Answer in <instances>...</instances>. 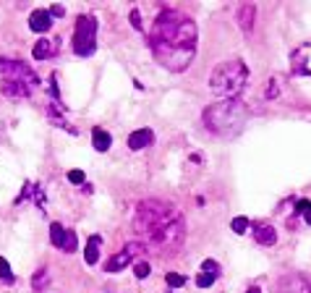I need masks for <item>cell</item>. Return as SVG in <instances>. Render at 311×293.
<instances>
[{
  "label": "cell",
  "mask_w": 311,
  "mask_h": 293,
  "mask_svg": "<svg viewBox=\"0 0 311 293\" xmlns=\"http://www.w3.org/2000/svg\"><path fill=\"white\" fill-rule=\"evenodd\" d=\"M199 32L196 24L180 11H162L149 34V48L154 58L168 71H186L196 55Z\"/></svg>",
  "instance_id": "1"
},
{
  "label": "cell",
  "mask_w": 311,
  "mask_h": 293,
  "mask_svg": "<svg viewBox=\"0 0 311 293\" xmlns=\"http://www.w3.org/2000/svg\"><path fill=\"white\" fill-rule=\"evenodd\" d=\"M136 231L141 233L146 249H157L160 254H176L186 238V223L178 207L162 199H146L139 204L133 217Z\"/></svg>",
  "instance_id": "2"
},
{
  "label": "cell",
  "mask_w": 311,
  "mask_h": 293,
  "mask_svg": "<svg viewBox=\"0 0 311 293\" xmlns=\"http://www.w3.org/2000/svg\"><path fill=\"white\" fill-rule=\"evenodd\" d=\"M246 81H249V68L243 66V60H225L212 71V76H209V89H212L220 99H235L243 92Z\"/></svg>",
  "instance_id": "3"
},
{
  "label": "cell",
  "mask_w": 311,
  "mask_h": 293,
  "mask_svg": "<svg viewBox=\"0 0 311 293\" xmlns=\"http://www.w3.org/2000/svg\"><path fill=\"white\" fill-rule=\"evenodd\" d=\"M204 123L215 134H233L246 123V107L238 99H220L204 110Z\"/></svg>",
  "instance_id": "4"
},
{
  "label": "cell",
  "mask_w": 311,
  "mask_h": 293,
  "mask_svg": "<svg viewBox=\"0 0 311 293\" xmlns=\"http://www.w3.org/2000/svg\"><path fill=\"white\" fill-rule=\"evenodd\" d=\"M97 50V21L94 16H79L73 29V52L81 58H89Z\"/></svg>",
  "instance_id": "5"
},
{
  "label": "cell",
  "mask_w": 311,
  "mask_h": 293,
  "mask_svg": "<svg viewBox=\"0 0 311 293\" xmlns=\"http://www.w3.org/2000/svg\"><path fill=\"white\" fill-rule=\"evenodd\" d=\"M0 76H3V81H21V84H29L32 89L40 84L37 73L26 66V63H21V60H5V58H0Z\"/></svg>",
  "instance_id": "6"
},
{
  "label": "cell",
  "mask_w": 311,
  "mask_h": 293,
  "mask_svg": "<svg viewBox=\"0 0 311 293\" xmlns=\"http://www.w3.org/2000/svg\"><path fill=\"white\" fill-rule=\"evenodd\" d=\"M277 293H311V288L301 275H285L277 280Z\"/></svg>",
  "instance_id": "7"
},
{
  "label": "cell",
  "mask_w": 311,
  "mask_h": 293,
  "mask_svg": "<svg viewBox=\"0 0 311 293\" xmlns=\"http://www.w3.org/2000/svg\"><path fill=\"white\" fill-rule=\"evenodd\" d=\"M152 142H154V131H152V128H139V131L128 134V149H133V152L149 146Z\"/></svg>",
  "instance_id": "8"
},
{
  "label": "cell",
  "mask_w": 311,
  "mask_h": 293,
  "mask_svg": "<svg viewBox=\"0 0 311 293\" xmlns=\"http://www.w3.org/2000/svg\"><path fill=\"white\" fill-rule=\"evenodd\" d=\"M52 26V13L50 11H44V8H37V11H32V16H29V29L32 32H47Z\"/></svg>",
  "instance_id": "9"
},
{
  "label": "cell",
  "mask_w": 311,
  "mask_h": 293,
  "mask_svg": "<svg viewBox=\"0 0 311 293\" xmlns=\"http://www.w3.org/2000/svg\"><path fill=\"white\" fill-rule=\"evenodd\" d=\"M0 92H3L5 97L24 99V97L32 95V87L29 84H21V81H3V84H0Z\"/></svg>",
  "instance_id": "10"
},
{
  "label": "cell",
  "mask_w": 311,
  "mask_h": 293,
  "mask_svg": "<svg viewBox=\"0 0 311 293\" xmlns=\"http://www.w3.org/2000/svg\"><path fill=\"white\" fill-rule=\"evenodd\" d=\"M131 259H133V256L128 254V251H118L115 256H110V259L105 262V272H110V275L121 272V270H126L128 264H131Z\"/></svg>",
  "instance_id": "11"
},
{
  "label": "cell",
  "mask_w": 311,
  "mask_h": 293,
  "mask_svg": "<svg viewBox=\"0 0 311 293\" xmlns=\"http://www.w3.org/2000/svg\"><path fill=\"white\" fill-rule=\"evenodd\" d=\"M99 244H102V238L99 236H91L89 241H87V251H84V262L89 264H97L99 262Z\"/></svg>",
  "instance_id": "12"
},
{
  "label": "cell",
  "mask_w": 311,
  "mask_h": 293,
  "mask_svg": "<svg viewBox=\"0 0 311 293\" xmlns=\"http://www.w3.org/2000/svg\"><path fill=\"white\" fill-rule=\"evenodd\" d=\"M256 244L262 246H272L274 241H277V231H274L272 225H256Z\"/></svg>",
  "instance_id": "13"
},
{
  "label": "cell",
  "mask_w": 311,
  "mask_h": 293,
  "mask_svg": "<svg viewBox=\"0 0 311 293\" xmlns=\"http://www.w3.org/2000/svg\"><path fill=\"white\" fill-rule=\"evenodd\" d=\"M32 55H34L37 60L50 58V55H55V42H50V40H37V42H34V50H32Z\"/></svg>",
  "instance_id": "14"
},
{
  "label": "cell",
  "mask_w": 311,
  "mask_h": 293,
  "mask_svg": "<svg viewBox=\"0 0 311 293\" xmlns=\"http://www.w3.org/2000/svg\"><path fill=\"white\" fill-rule=\"evenodd\" d=\"M254 16H256V8L254 5H243L238 11V24H241L243 32H251L254 29Z\"/></svg>",
  "instance_id": "15"
},
{
  "label": "cell",
  "mask_w": 311,
  "mask_h": 293,
  "mask_svg": "<svg viewBox=\"0 0 311 293\" xmlns=\"http://www.w3.org/2000/svg\"><path fill=\"white\" fill-rule=\"evenodd\" d=\"M110 144H113V136H110L105 128H94V149L97 152H107Z\"/></svg>",
  "instance_id": "16"
},
{
  "label": "cell",
  "mask_w": 311,
  "mask_h": 293,
  "mask_svg": "<svg viewBox=\"0 0 311 293\" xmlns=\"http://www.w3.org/2000/svg\"><path fill=\"white\" fill-rule=\"evenodd\" d=\"M50 241L55 249H63V241H66V228L60 223H50Z\"/></svg>",
  "instance_id": "17"
},
{
  "label": "cell",
  "mask_w": 311,
  "mask_h": 293,
  "mask_svg": "<svg viewBox=\"0 0 311 293\" xmlns=\"http://www.w3.org/2000/svg\"><path fill=\"white\" fill-rule=\"evenodd\" d=\"M47 283H50V272L47 270H37V275H34V280H32V286H34V291H44L47 288Z\"/></svg>",
  "instance_id": "18"
},
{
  "label": "cell",
  "mask_w": 311,
  "mask_h": 293,
  "mask_svg": "<svg viewBox=\"0 0 311 293\" xmlns=\"http://www.w3.org/2000/svg\"><path fill=\"white\" fill-rule=\"evenodd\" d=\"M79 246V238H76V231H66V241H63V251H76Z\"/></svg>",
  "instance_id": "19"
},
{
  "label": "cell",
  "mask_w": 311,
  "mask_h": 293,
  "mask_svg": "<svg viewBox=\"0 0 311 293\" xmlns=\"http://www.w3.org/2000/svg\"><path fill=\"white\" fill-rule=\"evenodd\" d=\"M215 280H217V275H212V272H199L196 275V286L199 288H209Z\"/></svg>",
  "instance_id": "20"
},
{
  "label": "cell",
  "mask_w": 311,
  "mask_h": 293,
  "mask_svg": "<svg viewBox=\"0 0 311 293\" xmlns=\"http://www.w3.org/2000/svg\"><path fill=\"white\" fill-rule=\"evenodd\" d=\"M165 280H168L170 288H180L183 283H186V278H183V275H178V272H168V275H165Z\"/></svg>",
  "instance_id": "21"
},
{
  "label": "cell",
  "mask_w": 311,
  "mask_h": 293,
  "mask_svg": "<svg viewBox=\"0 0 311 293\" xmlns=\"http://www.w3.org/2000/svg\"><path fill=\"white\" fill-rule=\"evenodd\" d=\"M123 251H128L131 256H133V254H144V251H146V244H144V241H131V244H126Z\"/></svg>",
  "instance_id": "22"
},
{
  "label": "cell",
  "mask_w": 311,
  "mask_h": 293,
  "mask_svg": "<svg viewBox=\"0 0 311 293\" xmlns=\"http://www.w3.org/2000/svg\"><path fill=\"white\" fill-rule=\"evenodd\" d=\"M149 272H152V267L146 262H139V264H133V275L139 280H144V278H149Z\"/></svg>",
  "instance_id": "23"
},
{
  "label": "cell",
  "mask_w": 311,
  "mask_h": 293,
  "mask_svg": "<svg viewBox=\"0 0 311 293\" xmlns=\"http://www.w3.org/2000/svg\"><path fill=\"white\" fill-rule=\"evenodd\" d=\"M230 228H233V233L241 236V233H246V228H249V220H246V217H235L233 223H230Z\"/></svg>",
  "instance_id": "24"
},
{
  "label": "cell",
  "mask_w": 311,
  "mask_h": 293,
  "mask_svg": "<svg viewBox=\"0 0 311 293\" xmlns=\"http://www.w3.org/2000/svg\"><path fill=\"white\" fill-rule=\"evenodd\" d=\"M0 280H8V283L13 280V275H11V264H8L3 256H0Z\"/></svg>",
  "instance_id": "25"
},
{
  "label": "cell",
  "mask_w": 311,
  "mask_h": 293,
  "mask_svg": "<svg viewBox=\"0 0 311 293\" xmlns=\"http://www.w3.org/2000/svg\"><path fill=\"white\" fill-rule=\"evenodd\" d=\"M201 272H212V275H217V272H220V264H217L215 259H204V262H201Z\"/></svg>",
  "instance_id": "26"
},
{
  "label": "cell",
  "mask_w": 311,
  "mask_h": 293,
  "mask_svg": "<svg viewBox=\"0 0 311 293\" xmlns=\"http://www.w3.org/2000/svg\"><path fill=\"white\" fill-rule=\"evenodd\" d=\"M128 21H131V26H133V29H141V13L136 11V8H133L131 13H128Z\"/></svg>",
  "instance_id": "27"
},
{
  "label": "cell",
  "mask_w": 311,
  "mask_h": 293,
  "mask_svg": "<svg viewBox=\"0 0 311 293\" xmlns=\"http://www.w3.org/2000/svg\"><path fill=\"white\" fill-rule=\"evenodd\" d=\"M68 181L71 183H81V186H84V173H81V170H68Z\"/></svg>",
  "instance_id": "28"
},
{
  "label": "cell",
  "mask_w": 311,
  "mask_h": 293,
  "mask_svg": "<svg viewBox=\"0 0 311 293\" xmlns=\"http://www.w3.org/2000/svg\"><path fill=\"white\" fill-rule=\"evenodd\" d=\"M50 13H52V18H60V16H66V8H63V5H52Z\"/></svg>",
  "instance_id": "29"
},
{
  "label": "cell",
  "mask_w": 311,
  "mask_h": 293,
  "mask_svg": "<svg viewBox=\"0 0 311 293\" xmlns=\"http://www.w3.org/2000/svg\"><path fill=\"white\" fill-rule=\"evenodd\" d=\"M309 207H311V201H309V199H301L298 204H296V209H298V212H306Z\"/></svg>",
  "instance_id": "30"
},
{
  "label": "cell",
  "mask_w": 311,
  "mask_h": 293,
  "mask_svg": "<svg viewBox=\"0 0 311 293\" xmlns=\"http://www.w3.org/2000/svg\"><path fill=\"white\" fill-rule=\"evenodd\" d=\"M304 220H306V225H311V207H309L306 212H304Z\"/></svg>",
  "instance_id": "31"
},
{
  "label": "cell",
  "mask_w": 311,
  "mask_h": 293,
  "mask_svg": "<svg viewBox=\"0 0 311 293\" xmlns=\"http://www.w3.org/2000/svg\"><path fill=\"white\" fill-rule=\"evenodd\" d=\"M249 293H262V291H259V288H256V286H251V288H249Z\"/></svg>",
  "instance_id": "32"
}]
</instances>
